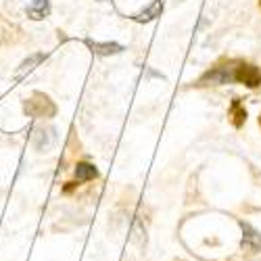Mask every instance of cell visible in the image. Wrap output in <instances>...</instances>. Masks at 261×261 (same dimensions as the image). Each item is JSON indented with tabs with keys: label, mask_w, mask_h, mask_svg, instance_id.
Returning <instances> with one entry per match:
<instances>
[{
	"label": "cell",
	"mask_w": 261,
	"mask_h": 261,
	"mask_svg": "<svg viewBox=\"0 0 261 261\" xmlns=\"http://www.w3.org/2000/svg\"><path fill=\"white\" fill-rule=\"evenodd\" d=\"M44 59H46L44 53H36V55H32L30 59H25L23 63H21V67L17 69V80H19V77H23L25 73H30L32 69H36V65H40Z\"/></svg>",
	"instance_id": "ba28073f"
},
{
	"label": "cell",
	"mask_w": 261,
	"mask_h": 261,
	"mask_svg": "<svg viewBox=\"0 0 261 261\" xmlns=\"http://www.w3.org/2000/svg\"><path fill=\"white\" fill-rule=\"evenodd\" d=\"M161 11H163V0H155V3L150 5L146 11H142L140 15H136V21H150V19L159 17Z\"/></svg>",
	"instance_id": "9c48e42d"
},
{
	"label": "cell",
	"mask_w": 261,
	"mask_h": 261,
	"mask_svg": "<svg viewBox=\"0 0 261 261\" xmlns=\"http://www.w3.org/2000/svg\"><path fill=\"white\" fill-rule=\"evenodd\" d=\"M28 17L34 19V21H40V19H46L50 15V0H32L25 9Z\"/></svg>",
	"instance_id": "5b68a950"
},
{
	"label": "cell",
	"mask_w": 261,
	"mask_h": 261,
	"mask_svg": "<svg viewBox=\"0 0 261 261\" xmlns=\"http://www.w3.org/2000/svg\"><path fill=\"white\" fill-rule=\"evenodd\" d=\"M234 71H236V67H228V65L215 67V69L207 71V73L199 80V86H207V84H232V82H236Z\"/></svg>",
	"instance_id": "3957f363"
},
{
	"label": "cell",
	"mask_w": 261,
	"mask_h": 261,
	"mask_svg": "<svg viewBox=\"0 0 261 261\" xmlns=\"http://www.w3.org/2000/svg\"><path fill=\"white\" fill-rule=\"evenodd\" d=\"M241 228H243V249H247V251H259L261 249V234L253 228V226H249V224H245V222H241Z\"/></svg>",
	"instance_id": "277c9868"
},
{
	"label": "cell",
	"mask_w": 261,
	"mask_h": 261,
	"mask_svg": "<svg viewBox=\"0 0 261 261\" xmlns=\"http://www.w3.org/2000/svg\"><path fill=\"white\" fill-rule=\"evenodd\" d=\"M259 5H261V0H259Z\"/></svg>",
	"instance_id": "8fae6325"
},
{
	"label": "cell",
	"mask_w": 261,
	"mask_h": 261,
	"mask_svg": "<svg viewBox=\"0 0 261 261\" xmlns=\"http://www.w3.org/2000/svg\"><path fill=\"white\" fill-rule=\"evenodd\" d=\"M94 178H98V169L92 163H77V167H75V180L77 182H88Z\"/></svg>",
	"instance_id": "52a82bcc"
},
{
	"label": "cell",
	"mask_w": 261,
	"mask_h": 261,
	"mask_svg": "<svg viewBox=\"0 0 261 261\" xmlns=\"http://www.w3.org/2000/svg\"><path fill=\"white\" fill-rule=\"evenodd\" d=\"M232 115H234V125L236 127H241L243 123H245V119H247V111L243 109V105H241V100L238 98H234V102H232Z\"/></svg>",
	"instance_id": "30bf717a"
},
{
	"label": "cell",
	"mask_w": 261,
	"mask_h": 261,
	"mask_svg": "<svg viewBox=\"0 0 261 261\" xmlns=\"http://www.w3.org/2000/svg\"><path fill=\"white\" fill-rule=\"evenodd\" d=\"M86 44H88L96 55H102V57H109V55H117L123 50L121 44H115V42H105V44H100V42H92V40H86Z\"/></svg>",
	"instance_id": "8992f818"
},
{
	"label": "cell",
	"mask_w": 261,
	"mask_h": 261,
	"mask_svg": "<svg viewBox=\"0 0 261 261\" xmlns=\"http://www.w3.org/2000/svg\"><path fill=\"white\" fill-rule=\"evenodd\" d=\"M259 121H261V119H259Z\"/></svg>",
	"instance_id": "7c38bea8"
},
{
	"label": "cell",
	"mask_w": 261,
	"mask_h": 261,
	"mask_svg": "<svg viewBox=\"0 0 261 261\" xmlns=\"http://www.w3.org/2000/svg\"><path fill=\"white\" fill-rule=\"evenodd\" d=\"M234 77L238 84H245L249 86V88H257V86H261V71L259 67H255V65H249V63H241L234 71Z\"/></svg>",
	"instance_id": "7a4b0ae2"
},
{
	"label": "cell",
	"mask_w": 261,
	"mask_h": 261,
	"mask_svg": "<svg viewBox=\"0 0 261 261\" xmlns=\"http://www.w3.org/2000/svg\"><path fill=\"white\" fill-rule=\"evenodd\" d=\"M23 109H25V113L30 117H53L57 113L53 100L46 94H40V92H36L30 100H25Z\"/></svg>",
	"instance_id": "6da1fadb"
}]
</instances>
